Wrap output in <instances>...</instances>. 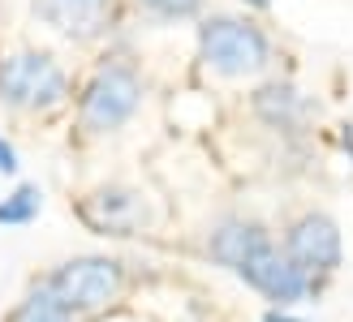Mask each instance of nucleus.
Masks as SVG:
<instances>
[{"mask_svg": "<svg viewBox=\"0 0 353 322\" xmlns=\"http://www.w3.org/2000/svg\"><path fill=\"white\" fill-rule=\"evenodd\" d=\"M199 61L220 78H254L272 65V39L250 17L211 13L199 22Z\"/></svg>", "mask_w": 353, "mask_h": 322, "instance_id": "1", "label": "nucleus"}, {"mask_svg": "<svg viewBox=\"0 0 353 322\" xmlns=\"http://www.w3.org/2000/svg\"><path fill=\"white\" fill-rule=\"evenodd\" d=\"M143 74L130 65V61H99L91 69V78L82 82V95H78V125L91 138L103 133H117L121 125H130L134 112L143 107Z\"/></svg>", "mask_w": 353, "mask_h": 322, "instance_id": "2", "label": "nucleus"}, {"mask_svg": "<svg viewBox=\"0 0 353 322\" xmlns=\"http://www.w3.org/2000/svg\"><path fill=\"white\" fill-rule=\"evenodd\" d=\"M69 99V78L48 52H9L0 56V103L17 112H57Z\"/></svg>", "mask_w": 353, "mask_h": 322, "instance_id": "3", "label": "nucleus"}, {"mask_svg": "<svg viewBox=\"0 0 353 322\" xmlns=\"http://www.w3.org/2000/svg\"><path fill=\"white\" fill-rule=\"evenodd\" d=\"M48 288L74 314H99V310H108L121 301V292H125V271H121L117 258L86 254V258H69L65 266H57L52 279H48Z\"/></svg>", "mask_w": 353, "mask_h": 322, "instance_id": "4", "label": "nucleus"}, {"mask_svg": "<svg viewBox=\"0 0 353 322\" xmlns=\"http://www.w3.org/2000/svg\"><path fill=\"white\" fill-rule=\"evenodd\" d=\"M237 279H245L254 292H263L280 310L297 305V301H302L306 292H314V283H319V279H310L302 266H297L285 249H276V245H263L259 254L237 271Z\"/></svg>", "mask_w": 353, "mask_h": 322, "instance_id": "5", "label": "nucleus"}, {"mask_svg": "<svg viewBox=\"0 0 353 322\" xmlns=\"http://www.w3.org/2000/svg\"><path fill=\"white\" fill-rule=\"evenodd\" d=\"M285 254L302 266L310 279H323L341 266L345 245H341V228L327 219V215H302L289 237H285Z\"/></svg>", "mask_w": 353, "mask_h": 322, "instance_id": "6", "label": "nucleus"}, {"mask_svg": "<svg viewBox=\"0 0 353 322\" xmlns=\"http://www.w3.org/2000/svg\"><path fill=\"white\" fill-rule=\"evenodd\" d=\"M30 13L48 30H57L61 39L91 43L99 34H108L117 0H30Z\"/></svg>", "mask_w": 353, "mask_h": 322, "instance_id": "7", "label": "nucleus"}, {"mask_svg": "<svg viewBox=\"0 0 353 322\" xmlns=\"http://www.w3.org/2000/svg\"><path fill=\"white\" fill-rule=\"evenodd\" d=\"M78 215L91 232H103V237H134V232L147 224V202H143V193H134V189L103 185V189L86 193L78 202Z\"/></svg>", "mask_w": 353, "mask_h": 322, "instance_id": "8", "label": "nucleus"}, {"mask_svg": "<svg viewBox=\"0 0 353 322\" xmlns=\"http://www.w3.org/2000/svg\"><path fill=\"white\" fill-rule=\"evenodd\" d=\"M254 116L280 133H297L310 120V99L293 82H263L254 91Z\"/></svg>", "mask_w": 353, "mask_h": 322, "instance_id": "9", "label": "nucleus"}, {"mask_svg": "<svg viewBox=\"0 0 353 322\" xmlns=\"http://www.w3.org/2000/svg\"><path fill=\"white\" fill-rule=\"evenodd\" d=\"M263 245H272V237H268V232H263L259 224H250V219H224V224L207 237L211 258H216L220 266H228L233 275L259 254Z\"/></svg>", "mask_w": 353, "mask_h": 322, "instance_id": "10", "label": "nucleus"}, {"mask_svg": "<svg viewBox=\"0 0 353 322\" xmlns=\"http://www.w3.org/2000/svg\"><path fill=\"white\" fill-rule=\"evenodd\" d=\"M13 322H78V314L43 283V288L26 292V301L13 310Z\"/></svg>", "mask_w": 353, "mask_h": 322, "instance_id": "11", "label": "nucleus"}, {"mask_svg": "<svg viewBox=\"0 0 353 322\" xmlns=\"http://www.w3.org/2000/svg\"><path fill=\"white\" fill-rule=\"evenodd\" d=\"M43 206L39 185H17L5 202H0V224H30Z\"/></svg>", "mask_w": 353, "mask_h": 322, "instance_id": "12", "label": "nucleus"}, {"mask_svg": "<svg viewBox=\"0 0 353 322\" xmlns=\"http://www.w3.org/2000/svg\"><path fill=\"white\" fill-rule=\"evenodd\" d=\"M151 22H190V17L203 13V0H138Z\"/></svg>", "mask_w": 353, "mask_h": 322, "instance_id": "13", "label": "nucleus"}, {"mask_svg": "<svg viewBox=\"0 0 353 322\" xmlns=\"http://www.w3.org/2000/svg\"><path fill=\"white\" fill-rule=\"evenodd\" d=\"M17 168H22V164H17V151H13V142H5V138H0V172H5V176H13Z\"/></svg>", "mask_w": 353, "mask_h": 322, "instance_id": "14", "label": "nucleus"}, {"mask_svg": "<svg viewBox=\"0 0 353 322\" xmlns=\"http://www.w3.org/2000/svg\"><path fill=\"white\" fill-rule=\"evenodd\" d=\"M263 322H306V318H297V314H289V310H280V305H272L268 314H263Z\"/></svg>", "mask_w": 353, "mask_h": 322, "instance_id": "15", "label": "nucleus"}, {"mask_svg": "<svg viewBox=\"0 0 353 322\" xmlns=\"http://www.w3.org/2000/svg\"><path fill=\"white\" fill-rule=\"evenodd\" d=\"M336 142H341V151H345V155H353V125H345Z\"/></svg>", "mask_w": 353, "mask_h": 322, "instance_id": "16", "label": "nucleus"}, {"mask_svg": "<svg viewBox=\"0 0 353 322\" xmlns=\"http://www.w3.org/2000/svg\"><path fill=\"white\" fill-rule=\"evenodd\" d=\"M245 5H254V9H268V0H245Z\"/></svg>", "mask_w": 353, "mask_h": 322, "instance_id": "17", "label": "nucleus"}]
</instances>
